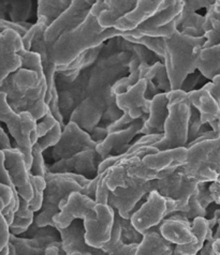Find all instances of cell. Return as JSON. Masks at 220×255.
<instances>
[{
    "label": "cell",
    "instance_id": "obj_1",
    "mask_svg": "<svg viewBox=\"0 0 220 255\" xmlns=\"http://www.w3.org/2000/svg\"><path fill=\"white\" fill-rule=\"evenodd\" d=\"M141 37L138 28L129 31H122L115 27L104 28L98 22V17L89 13L84 22L74 29L62 33L49 47L52 60L57 67H66L79 56L90 48L101 45L114 37Z\"/></svg>",
    "mask_w": 220,
    "mask_h": 255
},
{
    "label": "cell",
    "instance_id": "obj_2",
    "mask_svg": "<svg viewBox=\"0 0 220 255\" xmlns=\"http://www.w3.org/2000/svg\"><path fill=\"white\" fill-rule=\"evenodd\" d=\"M207 39L194 37L175 30L170 37L165 38V58L172 89H181L187 76L196 72L197 59Z\"/></svg>",
    "mask_w": 220,
    "mask_h": 255
},
{
    "label": "cell",
    "instance_id": "obj_3",
    "mask_svg": "<svg viewBox=\"0 0 220 255\" xmlns=\"http://www.w3.org/2000/svg\"><path fill=\"white\" fill-rule=\"evenodd\" d=\"M0 90L6 95L9 105L16 113L30 112L35 104L45 101L47 83L44 72L20 67L5 77Z\"/></svg>",
    "mask_w": 220,
    "mask_h": 255
},
{
    "label": "cell",
    "instance_id": "obj_4",
    "mask_svg": "<svg viewBox=\"0 0 220 255\" xmlns=\"http://www.w3.org/2000/svg\"><path fill=\"white\" fill-rule=\"evenodd\" d=\"M44 178L46 187L43 203L39 214L34 215L33 222L38 226H55L53 218L60 211V202L75 191L82 193L83 187L88 185L90 179L75 173H53L47 167Z\"/></svg>",
    "mask_w": 220,
    "mask_h": 255
},
{
    "label": "cell",
    "instance_id": "obj_5",
    "mask_svg": "<svg viewBox=\"0 0 220 255\" xmlns=\"http://www.w3.org/2000/svg\"><path fill=\"white\" fill-rule=\"evenodd\" d=\"M181 169L199 182L217 181L220 175V136L188 147L187 162Z\"/></svg>",
    "mask_w": 220,
    "mask_h": 255
},
{
    "label": "cell",
    "instance_id": "obj_6",
    "mask_svg": "<svg viewBox=\"0 0 220 255\" xmlns=\"http://www.w3.org/2000/svg\"><path fill=\"white\" fill-rule=\"evenodd\" d=\"M0 122L6 125L18 149L23 152L28 169L32 163V146L38 140L35 120L29 112L16 113L8 103L6 95L0 90Z\"/></svg>",
    "mask_w": 220,
    "mask_h": 255
},
{
    "label": "cell",
    "instance_id": "obj_7",
    "mask_svg": "<svg viewBox=\"0 0 220 255\" xmlns=\"http://www.w3.org/2000/svg\"><path fill=\"white\" fill-rule=\"evenodd\" d=\"M190 102H173L169 104V115L165 124L163 137L153 146L158 150L187 147L189 119L191 115Z\"/></svg>",
    "mask_w": 220,
    "mask_h": 255
},
{
    "label": "cell",
    "instance_id": "obj_8",
    "mask_svg": "<svg viewBox=\"0 0 220 255\" xmlns=\"http://www.w3.org/2000/svg\"><path fill=\"white\" fill-rule=\"evenodd\" d=\"M116 103V96L112 87H108L90 94L73 110L68 122H73L82 129L90 133L101 122L106 109Z\"/></svg>",
    "mask_w": 220,
    "mask_h": 255
},
{
    "label": "cell",
    "instance_id": "obj_9",
    "mask_svg": "<svg viewBox=\"0 0 220 255\" xmlns=\"http://www.w3.org/2000/svg\"><path fill=\"white\" fill-rule=\"evenodd\" d=\"M157 180L151 181H134L129 187H118L109 193L108 204L118 211L119 216L125 219H130L132 214L142 204L143 197L153 190H156Z\"/></svg>",
    "mask_w": 220,
    "mask_h": 255
},
{
    "label": "cell",
    "instance_id": "obj_10",
    "mask_svg": "<svg viewBox=\"0 0 220 255\" xmlns=\"http://www.w3.org/2000/svg\"><path fill=\"white\" fill-rule=\"evenodd\" d=\"M96 214L84 219L85 239L95 248L102 249L109 242L115 220V209L109 204H96Z\"/></svg>",
    "mask_w": 220,
    "mask_h": 255
},
{
    "label": "cell",
    "instance_id": "obj_11",
    "mask_svg": "<svg viewBox=\"0 0 220 255\" xmlns=\"http://www.w3.org/2000/svg\"><path fill=\"white\" fill-rule=\"evenodd\" d=\"M98 143L93 139L90 134L73 122H68L63 127L59 141L53 147L52 159L55 161L69 158L77 152L86 149H93Z\"/></svg>",
    "mask_w": 220,
    "mask_h": 255
},
{
    "label": "cell",
    "instance_id": "obj_12",
    "mask_svg": "<svg viewBox=\"0 0 220 255\" xmlns=\"http://www.w3.org/2000/svg\"><path fill=\"white\" fill-rule=\"evenodd\" d=\"M91 6L93 4L87 2L86 0H73L69 8L53 20L52 24L44 30V40L48 48L62 33L72 30L81 25L90 13Z\"/></svg>",
    "mask_w": 220,
    "mask_h": 255
},
{
    "label": "cell",
    "instance_id": "obj_13",
    "mask_svg": "<svg viewBox=\"0 0 220 255\" xmlns=\"http://www.w3.org/2000/svg\"><path fill=\"white\" fill-rule=\"evenodd\" d=\"M104 159L93 148L77 152L69 158L57 160L47 168L53 173H75L93 179L98 175L99 165Z\"/></svg>",
    "mask_w": 220,
    "mask_h": 255
},
{
    "label": "cell",
    "instance_id": "obj_14",
    "mask_svg": "<svg viewBox=\"0 0 220 255\" xmlns=\"http://www.w3.org/2000/svg\"><path fill=\"white\" fill-rule=\"evenodd\" d=\"M96 201L86 194L81 192H72L68 197L63 198L59 204L58 212L53 218L56 228H67L75 219H82L90 217L96 214Z\"/></svg>",
    "mask_w": 220,
    "mask_h": 255
},
{
    "label": "cell",
    "instance_id": "obj_15",
    "mask_svg": "<svg viewBox=\"0 0 220 255\" xmlns=\"http://www.w3.org/2000/svg\"><path fill=\"white\" fill-rule=\"evenodd\" d=\"M167 198L157 190H153L147 194L146 201L133 212L130 220L140 233L143 234L154 226L158 225L166 218Z\"/></svg>",
    "mask_w": 220,
    "mask_h": 255
},
{
    "label": "cell",
    "instance_id": "obj_16",
    "mask_svg": "<svg viewBox=\"0 0 220 255\" xmlns=\"http://www.w3.org/2000/svg\"><path fill=\"white\" fill-rule=\"evenodd\" d=\"M4 154V166L8 171L14 188L19 196L30 201L33 196L30 173L27 167L23 152L17 147L2 150Z\"/></svg>",
    "mask_w": 220,
    "mask_h": 255
},
{
    "label": "cell",
    "instance_id": "obj_17",
    "mask_svg": "<svg viewBox=\"0 0 220 255\" xmlns=\"http://www.w3.org/2000/svg\"><path fill=\"white\" fill-rule=\"evenodd\" d=\"M22 49V37L15 30L0 32V85L10 73L22 67V58L18 54Z\"/></svg>",
    "mask_w": 220,
    "mask_h": 255
},
{
    "label": "cell",
    "instance_id": "obj_18",
    "mask_svg": "<svg viewBox=\"0 0 220 255\" xmlns=\"http://www.w3.org/2000/svg\"><path fill=\"white\" fill-rule=\"evenodd\" d=\"M63 250L67 255H104V251L91 247L85 239V226L82 219H75L67 228H57Z\"/></svg>",
    "mask_w": 220,
    "mask_h": 255
},
{
    "label": "cell",
    "instance_id": "obj_19",
    "mask_svg": "<svg viewBox=\"0 0 220 255\" xmlns=\"http://www.w3.org/2000/svg\"><path fill=\"white\" fill-rule=\"evenodd\" d=\"M146 88V79H141L126 93L116 96V105L118 109L128 113L132 119H139L148 115L152 100L145 97Z\"/></svg>",
    "mask_w": 220,
    "mask_h": 255
},
{
    "label": "cell",
    "instance_id": "obj_20",
    "mask_svg": "<svg viewBox=\"0 0 220 255\" xmlns=\"http://www.w3.org/2000/svg\"><path fill=\"white\" fill-rule=\"evenodd\" d=\"M38 20V0H0V19L30 28Z\"/></svg>",
    "mask_w": 220,
    "mask_h": 255
},
{
    "label": "cell",
    "instance_id": "obj_21",
    "mask_svg": "<svg viewBox=\"0 0 220 255\" xmlns=\"http://www.w3.org/2000/svg\"><path fill=\"white\" fill-rule=\"evenodd\" d=\"M147 115L137 119L136 122L122 130L109 132L106 137L97 145L96 150L98 153L103 158H108L111 154L115 155L120 148L129 145L131 140L141 133Z\"/></svg>",
    "mask_w": 220,
    "mask_h": 255
},
{
    "label": "cell",
    "instance_id": "obj_22",
    "mask_svg": "<svg viewBox=\"0 0 220 255\" xmlns=\"http://www.w3.org/2000/svg\"><path fill=\"white\" fill-rule=\"evenodd\" d=\"M160 233L174 245H186L195 240L193 221L180 211L173 212L163 219L160 223Z\"/></svg>",
    "mask_w": 220,
    "mask_h": 255
},
{
    "label": "cell",
    "instance_id": "obj_23",
    "mask_svg": "<svg viewBox=\"0 0 220 255\" xmlns=\"http://www.w3.org/2000/svg\"><path fill=\"white\" fill-rule=\"evenodd\" d=\"M189 100L191 105L200 113L202 124L209 125L213 130L219 133L220 105L210 91L205 87L190 91Z\"/></svg>",
    "mask_w": 220,
    "mask_h": 255
},
{
    "label": "cell",
    "instance_id": "obj_24",
    "mask_svg": "<svg viewBox=\"0 0 220 255\" xmlns=\"http://www.w3.org/2000/svg\"><path fill=\"white\" fill-rule=\"evenodd\" d=\"M165 0H138L136 8L115 23V28L122 31H129L138 28L145 20L157 13Z\"/></svg>",
    "mask_w": 220,
    "mask_h": 255
},
{
    "label": "cell",
    "instance_id": "obj_25",
    "mask_svg": "<svg viewBox=\"0 0 220 255\" xmlns=\"http://www.w3.org/2000/svg\"><path fill=\"white\" fill-rule=\"evenodd\" d=\"M169 115V99L168 93H159L156 95L151 102L150 113L142 128L141 134L163 133L165 124Z\"/></svg>",
    "mask_w": 220,
    "mask_h": 255
},
{
    "label": "cell",
    "instance_id": "obj_26",
    "mask_svg": "<svg viewBox=\"0 0 220 255\" xmlns=\"http://www.w3.org/2000/svg\"><path fill=\"white\" fill-rule=\"evenodd\" d=\"M187 147L172 148V149L159 150L155 153L146 154L142 159L150 168L162 171L169 167H181L187 162Z\"/></svg>",
    "mask_w": 220,
    "mask_h": 255
},
{
    "label": "cell",
    "instance_id": "obj_27",
    "mask_svg": "<svg viewBox=\"0 0 220 255\" xmlns=\"http://www.w3.org/2000/svg\"><path fill=\"white\" fill-rule=\"evenodd\" d=\"M175 245L161 235L160 231L154 228L143 233V239L139 244L137 255H171Z\"/></svg>",
    "mask_w": 220,
    "mask_h": 255
},
{
    "label": "cell",
    "instance_id": "obj_28",
    "mask_svg": "<svg viewBox=\"0 0 220 255\" xmlns=\"http://www.w3.org/2000/svg\"><path fill=\"white\" fill-rule=\"evenodd\" d=\"M105 10L98 16V22L104 28H112L119 18L136 8L138 0H104Z\"/></svg>",
    "mask_w": 220,
    "mask_h": 255
},
{
    "label": "cell",
    "instance_id": "obj_29",
    "mask_svg": "<svg viewBox=\"0 0 220 255\" xmlns=\"http://www.w3.org/2000/svg\"><path fill=\"white\" fill-rule=\"evenodd\" d=\"M210 231V225L208 218L198 217L193 220V233L195 240L193 243L186 245H175L173 254L176 255H196L202 249V247L207 240Z\"/></svg>",
    "mask_w": 220,
    "mask_h": 255
},
{
    "label": "cell",
    "instance_id": "obj_30",
    "mask_svg": "<svg viewBox=\"0 0 220 255\" xmlns=\"http://www.w3.org/2000/svg\"><path fill=\"white\" fill-rule=\"evenodd\" d=\"M197 70L210 81L220 74V44L201 49L197 59Z\"/></svg>",
    "mask_w": 220,
    "mask_h": 255
},
{
    "label": "cell",
    "instance_id": "obj_31",
    "mask_svg": "<svg viewBox=\"0 0 220 255\" xmlns=\"http://www.w3.org/2000/svg\"><path fill=\"white\" fill-rule=\"evenodd\" d=\"M204 29V37L207 41L203 47L220 44V0H216L207 10Z\"/></svg>",
    "mask_w": 220,
    "mask_h": 255
},
{
    "label": "cell",
    "instance_id": "obj_32",
    "mask_svg": "<svg viewBox=\"0 0 220 255\" xmlns=\"http://www.w3.org/2000/svg\"><path fill=\"white\" fill-rule=\"evenodd\" d=\"M73 0H38V20L46 27L66 11Z\"/></svg>",
    "mask_w": 220,
    "mask_h": 255
},
{
    "label": "cell",
    "instance_id": "obj_33",
    "mask_svg": "<svg viewBox=\"0 0 220 255\" xmlns=\"http://www.w3.org/2000/svg\"><path fill=\"white\" fill-rule=\"evenodd\" d=\"M185 179L186 175L183 173L181 167H179L171 174L158 179L156 190L165 197H171L176 200L181 193Z\"/></svg>",
    "mask_w": 220,
    "mask_h": 255
},
{
    "label": "cell",
    "instance_id": "obj_34",
    "mask_svg": "<svg viewBox=\"0 0 220 255\" xmlns=\"http://www.w3.org/2000/svg\"><path fill=\"white\" fill-rule=\"evenodd\" d=\"M19 195L15 189L0 182V212L10 225L18 208Z\"/></svg>",
    "mask_w": 220,
    "mask_h": 255
},
{
    "label": "cell",
    "instance_id": "obj_35",
    "mask_svg": "<svg viewBox=\"0 0 220 255\" xmlns=\"http://www.w3.org/2000/svg\"><path fill=\"white\" fill-rule=\"evenodd\" d=\"M128 160H129V158L124 159L119 163H117L116 165L109 168L108 187L111 191L115 190L118 187H124V188L129 187L134 181H136V179L130 178V177L127 174Z\"/></svg>",
    "mask_w": 220,
    "mask_h": 255
},
{
    "label": "cell",
    "instance_id": "obj_36",
    "mask_svg": "<svg viewBox=\"0 0 220 255\" xmlns=\"http://www.w3.org/2000/svg\"><path fill=\"white\" fill-rule=\"evenodd\" d=\"M9 242L15 247L16 255H44L45 248L41 246L37 240L23 236H17L10 233Z\"/></svg>",
    "mask_w": 220,
    "mask_h": 255
},
{
    "label": "cell",
    "instance_id": "obj_37",
    "mask_svg": "<svg viewBox=\"0 0 220 255\" xmlns=\"http://www.w3.org/2000/svg\"><path fill=\"white\" fill-rule=\"evenodd\" d=\"M128 41L132 42V43H138L144 45L148 49H151L156 55L159 56V57L163 60L165 58V51H166V45H165V38L163 37H151V35H141V37H131V35H126Z\"/></svg>",
    "mask_w": 220,
    "mask_h": 255
},
{
    "label": "cell",
    "instance_id": "obj_38",
    "mask_svg": "<svg viewBox=\"0 0 220 255\" xmlns=\"http://www.w3.org/2000/svg\"><path fill=\"white\" fill-rule=\"evenodd\" d=\"M30 181L32 185L33 196L29 201V206L34 212H38L42 207V203H43L46 181L44 177L34 176L31 174H30Z\"/></svg>",
    "mask_w": 220,
    "mask_h": 255
},
{
    "label": "cell",
    "instance_id": "obj_39",
    "mask_svg": "<svg viewBox=\"0 0 220 255\" xmlns=\"http://www.w3.org/2000/svg\"><path fill=\"white\" fill-rule=\"evenodd\" d=\"M198 183H199L198 180H196L194 178H189V177L186 176V179H185V182H184V186L182 188L181 193H180L179 197L175 200L176 201V211H184L186 209L190 197L197 193Z\"/></svg>",
    "mask_w": 220,
    "mask_h": 255
},
{
    "label": "cell",
    "instance_id": "obj_40",
    "mask_svg": "<svg viewBox=\"0 0 220 255\" xmlns=\"http://www.w3.org/2000/svg\"><path fill=\"white\" fill-rule=\"evenodd\" d=\"M120 223H122V240L125 244H140L142 242L143 234L134 228L130 219L120 217Z\"/></svg>",
    "mask_w": 220,
    "mask_h": 255
},
{
    "label": "cell",
    "instance_id": "obj_41",
    "mask_svg": "<svg viewBox=\"0 0 220 255\" xmlns=\"http://www.w3.org/2000/svg\"><path fill=\"white\" fill-rule=\"evenodd\" d=\"M43 150L38 143H34L32 146V163L29 169V173L34 176L44 177L46 172V164L43 158Z\"/></svg>",
    "mask_w": 220,
    "mask_h": 255
},
{
    "label": "cell",
    "instance_id": "obj_42",
    "mask_svg": "<svg viewBox=\"0 0 220 255\" xmlns=\"http://www.w3.org/2000/svg\"><path fill=\"white\" fill-rule=\"evenodd\" d=\"M62 134V127L59 123L56 124L51 130H49L44 136L39 137L37 143L40 145L41 149L45 151L46 149L51 147H54L58 143Z\"/></svg>",
    "mask_w": 220,
    "mask_h": 255
},
{
    "label": "cell",
    "instance_id": "obj_43",
    "mask_svg": "<svg viewBox=\"0 0 220 255\" xmlns=\"http://www.w3.org/2000/svg\"><path fill=\"white\" fill-rule=\"evenodd\" d=\"M180 212L182 215H184L185 217H187L188 219H190L191 221H193L194 219H196L198 217H205V218L208 217V209L204 208L202 205L200 204V202L198 201L197 193L190 197L186 209L184 211H180Z\"/></svg>",
    "mask_w": 220,
    "mask_h": 255
},
{
    "label": "cell",
    "instance_id": "obj_44",
    "mask_svg": "<svg viewBox=\"0 0 220 255\" xmlns=\"http://www.w3.org/2000/svg\"><path fill=\"white\" fill-rule=\"evenodd\" d=\"M108 175L109 169H106L105 172L99 174V180L97 183L95 196V201L97 204H108V198L110 193V189L108 187Z\"/></svg>",
    "mask_w": 220,
    "mask_h": 255
},
{
    "label": "cell",
    "instance_id": "obj_45",
    "mask_svg": "<svg viewBox=\"0 0 220 255\" xmlns=\"http://www.w3.org/2000/svg\"><path fill=\"white\" fill-rule=\"evenodd\" d=\"M205 126L201 122V117H200V113L196 109V108H191V115L189 119V131H188V143L193 141L195 138L198 136H200L203 133L201 131L202 127Z\"/></svg>",
    "mask_w": 220,
    "mask_h": 255
},
{
    "label": "cell",
    "instance_id": "obj_46",
    "mask_svg": "<svg viewBox=\"0 0 220 255\" xmlns=\"http://www.w3.org/2000/svg\"><path fill=\"white\" fill-rule=\"evenodd\" d=\"M34 220V216L33 217H19L14 215L13 221L9 225V231L11 234H14V235H22L23 233H25L28 228L32 224Z\"/></svg>",
    "mask_w": 220,
    "mask_h": 255
},
{
    "label": "cell",
    "instance_id": "obj_47",
    "mask_svg": "<svg viewBox=\"0 0 220 255\" xmlns=\"http://www.w3.org/2000/svg\"><path fill=\"white\" fill-rule=\"evenodd\" d=\"M216 0H184V9L181 16H187L197 13L200 9H209Z\"/></svg>",
    "mask_w": 220,
    "mask_h": 255
},
{
    "label": "cell",
    "instance_id": "obj_48",
    "mask_svg": "<svg viewBox=\"0 0 220 255\" xmlns=\"http://www.w3.org/2000/svg\"><path fill=\"white\" fill-rule=\"evenodd\" d=\"M48 111L52 113L53 116L57 119V122H59V124L61 125L62 129L63 127L66 126V122H65V118H63V115L61 113L60 110V105H59V94H58V90L57 87H56V84H55V87L52 91V98L51 100L48 101Z\"/></svg>",
    "mask_w": 220,
    "mask_h": 255
},
{
    "label": "cell",
    "instance_id": "obj_49",
    "mask_svg": "<svg viewBox=\"0 0 220 255\" xmlns=\"http://www.w3.org/2000/svg\"><path fill=\"white\" fill-rule=\"evenodd\" d=\"M163 137V133H154V134H143V136L140 137L137 141L130 145L129 150L127 152L136 151L144 146H153Z\"/></svg>",
    "mask_w": 220,
    "mask_h": 255
},
{
    "label": "cell",
    "instance_id": "obj_50",
    "mask_svg": "<svg viewBox=\"0 0 220 255\" xmlns=\"http://www.w3.org/2000/svg\"><path fill=\"white\" fill-rule=\"evenodd\" d=\"M59 122H57L51 112H47L46 114L42 117L40 120L37 122V127H35V130H37L38 134V138L44 136L45 134L52 129V128Z\"/></svg>",
    "mask_w": 220,
    "mask_h": 255
},
{
    "label": "cell",
    "instance_id": "obj_51",
    "mask_svg": "<svg viewBox=\"0 0 220 255\" xmlns=\"http://www.w3.org/2000/svg\"><path fill=\"white\" fill-rule=\"evenodd\" d=\"M139 244H125L123 240L112 248L108 255H137Z\"/></svg>",
    "mask_w": 220,
    "mask_h": 255
},
{
    "label": "cell",
    "instance_id": "obj_52",
    "mask_svg": "<svg viewBox=\"0 0 220 255\" xmlns=\"http://www.w3.org/2000/svg\"><path fill=\"white\" fill-rule=\"evenodd\" d=\"M197 198L204 208H208L211 204L214 203V200H213V196L210 191V186H208V182L198 183Z\"/></svg>",
    "mask_w": 220,
    "mask_h": 255
},
{
    "label": "cell",
    "instance_id": "obj_53",
    "mask_svg": "<svg viewBox=\"0 0 220 255\" xmlns=\"http://www.w3.org/2000/svg\"><path fill=\"white\" fill-rule=\"evenodd\" d=\"M137 119H132L129 114L128 113H125L124 114L120 116L117 120H115V122H113L112 124H110L108 127V130L109 132H113V131H117V130H122L124 129V128L130 126L133 122H136Z\"/></svg>",
    "mask_w": 220,
    "mask_h": 255
},
{
    "label": "cell",
    "instance_id": "obj_54",
    "mask_svg": "<svg viewBox=\"0 0 220 255\" xmlns=\"http://www.w3.org/2000/svg\"><path fill=\"white\" fill-rule=\"evenodd\" d=\"M203 87L207 88L210 94L216 99V101L220 105V74L216 75L210 83L205 84Z\"/></svg>",
    "mask_w": 220,
    "mask_h": 255
},
{
    "label": "cell",
    "instance_id": "obj_55",
    "mask_svg": "<svg viewBox=\"0 0 220 255\" xmlns=\"http://www.w3.org/2000/svg\"><path fill=\"white\" fill-rule=\"evenodd\" d=\"M45 255H67L63 250L61 240L53 242L45 248Z\"/></svg>",
    "mask_w": 220,
    "mask_h": 255
},
{
    "label": "cell",
    "instance_id": "obj_56",
    "mask_svg": "<svg viewBox=\"0 0 220 255\" xmlns=\"http://www.w3.org/2000/svg\"><path fill=\"white\" fill-rule=\"evenodd\" d=\"M90 135H91V137H93V139L96 141V143H100V141H102L105 137H106V135H108L109 134V130H108V128L106 127H95L94 129H93V131H91L90 133Z\"/></svg>",
    "mask_w": 220,
    "mask_h": 255
},
{
    "label": "cell",
    "instance_id": "obj_57",
    "mask_svg": "<svg viewBox=\"0 0 220 255\" xmlns=\"http://www.w3.org/2000/svg\"><path fill=\"white\" fill-rule=\"evenodd\" d=\"M99 180V174L95 177V178L90 179V181L88 182V185H86L85 187H83V191L82 193L83 194H86L89 197L94 198L95 200V196H96V190H97V183Z\"/></svg>",
    "mask_w": 220,
    "mask_h": 255
},
{
    "label": "cell",
    "instance_id": "obj_58",
    "mask_svg": "<svg viewBox=\"0 0 220 255\" xmlns=\"http://www.w3.org/2000/svg\"><path fill=\"white\" fill-rule=\"evenodd\" d=\"M9 148H12L10 138L8 135H6V133L3 131L2 128L0 127V149L4 150V149H9Z\"/></svg>",
    "mask_w": 220,
    "mask_h": 255
},
{
    "label": "cell",
    "instance_id": "obj_59",
    "mask_svg": "<svg viewBox=\"0 0 220 255\" xmlns=\"http://www.w3.org/2000/svg\"><path fill=\"white\" fill-rule=\"evenodd\" d=\"M215 237H212L210 239L205 240V243L202 247V249L199 251L201 255H214V252H213V243H214Z\"/></svg>",
    "mask_w": 220,
    "mask_h": 255
},
{
    "label": "cell",
    "instance_id": "obj_60",
    "mask_svg": "<svg viewBox=\"0 0 220 255\" xmlns=\"http://www.w3.org/2000/svg\"><path fill=\"white\" fill-rule=\"evenodd\" d=\"M213 252L214 255H220V238H215L213 243Z\"/></svg>",
    "mask_w": 220,
    "mask_h": 255
},
{
    "label": "cell",
    "instance_id": "obj_61",
    "mask_svg": "<svg viewBox=\"0 0 220 255\" xmlns=\"http://www.w3.org/2000/svg\"><path fill=\"white\" fill-rule=\"evenodd\" d=\"M8 246H9V255H16L15 247H14V245L11 242H9Z\"/></svg>",
    "mask_w": 220,
    "mask_h": 255
},
{
    "label": "cell",
    "instance_id": "obj_62",
    "mask_svg": "<svg viewBox=\"0 0 220 255\" xmlns=\"http://www.w3.org/2000/svg\"><path fill=\"white\" fill-rule=\"evenodd\" d=\"M0 255H9V246L6 244L1 250H0Z\"/></svg>",
    "mask_w": 220,
    "mask_h": 255
},
{
    "label": "cell",
    "instance_id": "obj_63",
    "mask_svg": "<svg viewBox=\"0 0 220 255\" xmlns=\"http://www.w3.org/2000/svg\"><path fill=\"white\" fill-rule=\"evenodd\" d=\"M217 225H218V228H217L216 233H214V237H215V238H220V217H219V219H218Z\"/></svg>",
    "mask_w": 220,
    "mask_h": 255
},
{
    "label": "cell",
    "instance_id": "obj_64",
    "mask_svg": "<svg viewBox=\"0 0 220 255\" xmlns=\"http://www.w3.org/2000/svg\"><path fill=\"white\" fill-rule=\"evenodd\" d=\"M219 136H220V133H219Z\"/></svg>",
    "mask_w": 220,
    "mask_h": 255
}]
</instances>
